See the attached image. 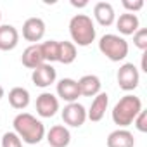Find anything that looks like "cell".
Segmentation results:
<instances>
[{"instance_id": "cell-1", "label": "cell", "mask_w": 147, "mask_h": 147, "mask_svg": "<svg viewBox=\"0 0 147 147\" xmlns=\"http://www.w3.org/2000/svg\"><path fill=\"white\" fill-rule=\"evenodd\" d=\"M12 126H14V133L23 142H26L30 145H35V144L42 142L43 137H45V126H43V123L40 119H36L30 113H19L14 118Z\"/></svg>"}, {"instance_id": "cell-2", "label": "cell", "mask_w": 147, "mask_h": 147, "mask_svg": "<svg viewBox=\"0 0 147 147\" xmlns=\"http://www.w3.org/2000/svg\"><path fill=\"white\" fill-rule=\"evenodd\" d=\"M140 111H142V100L137 95L128 94L116 102V106L111 111V116L114 125H118L119 128H126L133 123V119Z\"/></svg>"}, {"instance_id": "cell-3", "label": "cell", "mask_w": 147, "mask_h": 147, "mask_svg": "<svg viewBox=\"0 0 147 147\" xmlns=\"http://www.w3.org/2000/svg\"><path fill=\"white\" fill-rule=\"evenodd\" d=\"M69 35L78 47H88L95 40V24L87 14H76L69 21Z\"/></svg>"}, {"instance_id": "cell-4", "label": "cell", "mask_w": 147, "mask_h": 147, "mask_svg": "<svg viewBox=\"0 0 147 147\" xmlns=\"http://www.w3.org/2000/svg\"><path fill=\"white\" fill-rule=\"evenodd\" d=\"M99 50L113 62H119L123 61L126 55H128V42L119 36V35H114V33H107L104 36H100L99 40Z\"/></svg>"}, {"instance_id": "cell-5", "label": "cell", "mask_w": 147, "mask_h": 147, "mask_svg": "<svg viewBox=\"0 0 147 147\" xmlns=\"http://www.w3.org/2000/svg\"><path fill=\"white\" fill-rule=\"evenodd\" d=\"M140 82V75H138V69L133 62H125L123 66H119L118 69V85L121 90L125 92H131L138 87Z\"/></svg>"}, {"instance_id": "cell-6", "label": "cell", "mask_w": 147, "mask_h": 147, "mask_svg": "<svg viewBox=\"0 0 147 147\" xmlns=\"http://www.w3.org/2000/svg\"><path fill=\"white\" fill-rule=\"evenodd\" d=\"M62 121L67 126L73 128H80L85 121H87V111L82 104L78 102H71L62 109Z\"/></svg>"}, {"instance_id": "cell-7", "label": "cell", "mask_w": 147, "mask_h": 147, "mask_svg": "<svg viewBox=\"0 0 147 147\" xmlns=\"http://www.w3.org/2000/svg\"><path fill=\"white\" fill-rule=\"evenodd\" d=\"M45 35V21L42 18H28L23 24V36L24 40L36 43Z\"/></svg>"}, {"instance_id": "cell-8", "label": "cell", "mask_w": 147, "mask_h": 147, "mask_svg": "<svg viewBox=\"0 0 147 147\" xmlns=\"http://www.w3.org/2000/svg\"><path fill=\"white\" fill-rule=\"evenodd\" d=\"M59 111V99L50 94V92H43L36 97V113L42 118H52L55 116V113Z\"/></svg>"}, {"instance_id": "cell-9", "label": "cell", "mask_w": 147, "mask_h": 147, "mask_svg": "<svg viewBox=\"0 0 147 147\" xmlns=\"http://www.w3.org/2000/svg\"><path fill=\"white\" fill-rule=\"evenodd\" d=\"M55 78H57V73L52 64H42L36 69H33V73H31V82L40 88L50 87L55 82Z\"/></svg>"}, {"instance_id": "cell-10", "label": "cell", "mask_w": 147, "mask_h": 147, "mask_svg": "<svg viewBox=\"0 0 147 147\" xmlns=\"http://www.w3.org/2000/svg\"><path fill=\"white\" fill-rule=\"evenodd\" d=\"M55 90H57V95L62 100H66L67 104L78 102V97H82L80 95V88H78V82L73 80V78H62L57 83Z\"/></svg>"}, {"instance_id": "cell-11", "label": "cell", "mask_w": 147, "mask_h": 147, "mask_svg": "<svg viewBox=\"0 0 147 147\" xmlns=\"http://www.w3.org/2000/svg\"><path fill=\"white\" fill-rule=\"evenodd\" d=\"M107 106H109V95L106 92H100L94 97L92 104H90V109L87 111V119L97 123L104 118L106 111H107Z\"/></svg>"}, {"instance_id": "cell-12", "label": "cell", "mask_w": 147, "mask_h": 147, "mask_svg": "<svg viewBox=\"0 0 147 147\" xmlns=\"http://www.w3.org/2000/svg\"><path fill=\"white\" fill-rule=\"evenodd\" d=\"M49 147H67L71 142V133L64 125H55L47 131Z\"/></svg>"}, {"instance_id": "cell-13", "label": "cell", "mask_w": 147, "mask_h": 147, "mask_svg": "<svg viewBox=\"0 0 147 147\" xmlns=\"http://www.w3.org/2000/svg\"><path fill=\"white\" fill-rule=\"evenodd\" d=\"M19 43V31L12 24H0V50H14Z\"/></svg>"}, {"instance_id": "cell-14", "label": "cell", "mask_w": 147, "mask_h": 147, "mask_svg": "<svg viewBox=\"0 0 147 147\" xmlns=\"http://www.w3.org/2000/svg\"><path fill=\"white\" fill-rule=\"evenodd\" d=\"M21 62L28 69H36L38 66L45 64L42 50H40V43H31L30 47H26L24 52H23V55H21Z\"/></svg>"}, {"instance_id": "cell-15", "label": "cell", "mask_w": 147, "mask_h": 147, "mask_svg": "<svg viewBox=\"0 0 147 147\" xmlns=\"http://www.w3.org/2000/svg\"><path fill=\"white\" fill-rule=\"evenodd\" d=\"M100 78L97 75H85L78 80V88H80V95L83 97H95L97 94H100Z\"/></svg>"}, {"instance_id": "cell-16", "label": "cell", "mask_w": 147, "mask_h": 147, "mask_svg": "<svg viewBox=\"0 0 147 147\" xmlns=\"http://www.w3.org/2000/svg\"><path fill=\"white\" fill-rule=\"evenodd\" d=\"M135 138L133 133L126 128H118L107 135V147H133Z\"/></svg>"}, {"instance_id": "cell-17", "label": "cell", "mask_w": 147, "mask_h": 147, "mask_svg": "<svg viewBox=\"0 0 147 147\" xmlns=\"http://www.w3.org/2000/svg\"><path fill=\"white\" fill-rule=\"evenodd\" d=\"M94 16L100 26H111L116 19L114 7L109 2H97L94 5Z\"/></svg>"}, {"instance_id": "cell-18", "label": "cell", "mask_w": 147, "mask_h": 147, "mask_svg": "<svg viewBox=\"0 0 147 147\" xmlns=\"http://www.w3.org/2000/svg\"><path fill=\"white\" fill-rule=\"evenodd\" d=\"M140 23H138V18L137 14H131V12H125L121 14L118 19H116V28L121 35L128 36V35H133L137 30H138Z\"/></svg>"}, {"instance_id": "cell-19", "label": "cell", "mask_w": 147, "mask_h": 147, "mask_svg": "<svg viewBox=\"0 0 147 147\" xmlns=\"http://www.w3.org/2000/svg\"><path fill=\"white\" fill-rule=\"evenodd\" d=\"M9 104L14 109H26L30 106V92L23 87H14L9 92Z\"/></svg>"}, {"instance_id": "cell-20", "label": "cell", "mask_w": 147, "mask_h": 147, "mask_svg": "<svg viewBox=\"0 0 147 147\" xmlns=\"http://www.w3.org/2000/svg\"><path fill=\"white\" fill-rule=\"evenodd\" d=\"M40 50H42L45 64H52V62L59 61V42L57 40H47V42L40 43Z\"/></svg>"}, {"instance_id": "cell-21", "label": "cell", "mask_w": 147, "mask_h": 147, "mask_svg": "<svg viewBox=\"0 0 147 147\" xmlns=\"http://www.w3.org/2000/svg\"><path fill=\"white\" fill-rule=\"evenodd\" d=\"M76 45L73 42H59V61L61 64H71L76 59Z\"/></svg>"}, {"instance_id": "cell-22", "label": "cell", "mask_w": 147, "mask_h": 147, "mask_svg": "<svg viewBox=\"0 0 147 147\" xmlns=\"http://www.w3.org/2000/svg\"><path fill=\"white\" fill-rule=\"evenodd\" d=\"M133 43L140 50H145L147 49V30L145 28H138L133 33Z\"/></svg>"}, {"instance_id": "cell-23", "label": "cell", "mask_w": 147, "mask_h": 147, "mask_svg": "<svg viewBox=\"0 0 147 147\" xmlns=\"http://www.w3.org/2000/svg\"><path fill=\"white\" fill-rule=\"evenodd\" d=\"M2 147H23V140L14 131H7L2 137Z\"/></svg>"}, {"instance_id": "cell-24", "label": "cell", "mask_w": 147, "mask_h": 147, "mask_svg": "<svg viewBox=\"0 0 147 147\" xmlns=\"http://www.w3.org/2000/svg\"><path fill=\"white\" fill-rule=\"evenodd\" d=\"M133 123H135V126H137V130H138V131L145 133V131H147V113L142 109V111L137 114V118L133 119Z\"/></svg>"}, {"instance_id": "cell-25", "label": "cell", "mask_w": 147, "mask_h": 147, "mask_svg": "<svg viewBox=\"0 0 147 147\" xmlns=\"http://www.w3.org/2000/svg\"><path fill=\"white\" fill-rule=\"evenodd\" d=\"M123 7L128 11V12H131V14H135L137 11H140L142 7H144V2H142V0H133V2H131V0H123Z\"/></svg>"}, {"instance_id": "cell-26", "label": "cell", "mask_w": 147, "mask_h": 147, "mask_svg": "<svg viewBox=\"0 0 147 147\" xmlns=\"http://www.w3.org/2000/svg\"><path fill=\"white\" fill-rule=\"evenodd\" d=\"M71 5H73V7H85V5H88V2H87V0H83V2H76V0H71Z\"/></svg>"}, {"instance_id": "cell-27", "label": "cell", "mask_w": 147, "mask_h": 147, "mask_svg": "<svg viewBox=\"0 0 147 147\" xmlns=\"http://www.w3.org/2000/svg\"><path fill=\"white\" fill-rule=\"evenodd\" d=\"M4 94H5V92H4V87H2V85H0V99H2V97H4Z\"/></svg>"}, {"instance_id": "cell-28", "label": "cell", "mask_w": 147, "mask_h": 147, "mask_svg": "<svg viewBox=\"0 0 147 147\" xmlns=\"http://www.w3.org/2000/svg\"><path fill=\"white\" fill-rule=\"evenodd\" d=\"M0 19H2V14H0Z\"/></svg>"}]
</instances>
